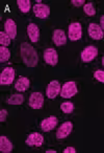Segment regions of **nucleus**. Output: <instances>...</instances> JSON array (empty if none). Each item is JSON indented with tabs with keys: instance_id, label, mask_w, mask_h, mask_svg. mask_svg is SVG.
<instances>
[{
	"instance_id": "obj_1",
	"label": "nucleus",
	"mask_w": 104,
	"mask_h": 153,
	"mask_svg": "<svg viewBox=\"0 0 104 153\" xmlns=\"http://www.w3.org/2000/svg\"><path fill=\"white\" fill-rule=\"evenodd\" d=\"M20 53L23 63L28 67H36L39 62V56L36 48L29 43L23 42L20 46Z\"/></svg>"
},
{
	"instance_id": "obj_2",
	"label": "nucleus",
	"mask_w": 104,
	"mask_h": 153,
	"mask_svg": "<svg viewBox=\"0 0 104 153\" xmlns=\"http://www.w3.org/2000/svg\"><path fill=\"white\" fill-rule=\"evenodd\" d=\"M78 89L75 82H67L62 86V90H60V97L64 99H70L74 97L77 94Z\"/></svg>"
},
{
	"instance_id": "obj_3",
	"label": "nucleus",
	"mask_w": 104,
	"mask_h": 153,
	"mask_svg": "<svg viewBox=\"0 0 104 153\" xmlns=\"http://www.w3.org/2000/svg\"><path fill=\"white\" fill-rule=\"evenodd\" d=\"M15 69L12 67H7L0 74V84L1 85H11L15 80Z\"/></svg>"
},
{
	"instance_id": "obj_4",
	"label": "nucleus",
	"mask_w": 104,
	"mask_h": 153,
	"mask_svg": "<svg viewBox=\"0 0 104 153\" xmlns=\"http://www.w3.org/2000/svg\"><path fill=\"white\" fill-rule=\"evenodd\" d=\"M68 35L70 40L72 41H77L79 39H81V37H82V27H81V24L78 23V22L71 23L68 28Z\"/></svg>"
},
{
	"instance_id": "obj_5",
	"label": "nucleus",
	"mask_w": 104,
	"mask_h": 153,
	"mask_svg": "<svg viewBox=\"0 0 104 153\" xmlns=\"http://www.w3.org/2000/svg\"><path fill=\"white\" fill-rule=\"evenodd\" d=\"M98 56V48L94 45H89L87 46L81 53V60H82L84 63L87 62H91L95 59Z\"/></svg>"
},
{
	"instance_id": "obj_6",
	"label": "nucleus",
	"mask_w": 104,
	"mask_h": 153,
	"mask_svg": "<svg viewBox=\"0 0 104 153\" xmlns=\"http://www.w3.org/2000/svg\"><path fill=\"white\" fill-rule=\"evenodd\" d=\"M60 90H62V86H60L58 81H51L49 85L46 88V96L49 99H55L58 94H60Z\"/></svg>"
},
{
	"instance_id": "obj_7",
	"label": "nucleus",
	"mask_w": 104,
	"mask_h": 153,
	"mask_svg": "<svg viewBox=\"0 0 104 153\" xmlns=\"http://www.w3.org/2000/svg\"><path fill=\"white\" fill-rule=\"evenodd\" d=\"M87 33H89V37L94 40H101L104 37V30L97 23H89V27H87Z\"/></svg>"
},
{
	"instance_id": "obj_8",
	"label": "nucleus",
	"mask_w": 104,
	"mask_h": 153,
	"mask_svg": "<svg viewBox=\"0 0 104 153\" xmlns=\"http://www.w3.org/2000/svg\"><path fill=\"white\" fill-rule=\"evenodd\" d=\"M32 9H33L34 15L38 18H41V19L48 18L49 15H50V7L47 4H44V3H36V4L33 5Z\"/></svg>"
},
{
	"instance_id": "obj_9",
	"label": "nucleus",
	"mask_w": 104,
	"mask_h": 153,
	"mask_svg": "<svg viewBox=\"0 0 104 153\" xmlns=\"http://www.w3.org/2000/svg\"><path fill=\"white\" fill-rule=\"evenodd\" d=\"M28 104L33 109H41L44 105V97L41 92H33L29 97Z\"/></svg>"
},
{
	"instance_id": "obj_10",
	"label": "nucleus",
	"mask_w": 104,
	"mask_h": 153,
	"mask_svg": "<svg viewBox=\"0 0 104 153\" xmlns=\"http://www.w3.org/2000/svg\"><path fill=\"white\" fill-rule=\"evenodd\" d=\"M44 142V137L41 133L39 132H33V133H30L27 136L25 143L27 146L30 147H41Z\"/></svg>"
},
{
	"instance_id": "obj_11",
	"label": "nucleus",
	"mask_w": 104,
	"mask_h": 153,
	"mask_svg": "<svg viewBox=\"0 0 104 153\" xmlns=\"http://www.w3.org/2000/svg\"><path fill=\"white\" fill-rule=\"evenodd\" d=\"M73 130V124L71 122H65L60 125V127H58L57 131H56V137L63 140L66 138L68 135H70V133Z\"/></svg>"
},
{
	"instance_id": "obj_12",
	"label": "nucleus",
	"mask_w": 104,
	"mask_h": 153,
	"mask_svg": "<svg viewBox=\"0 0 104 153\" xmlns=\"http://www.w3.org/2000/svg\"><path fill=\"white\" fill-rule=\"evenodd\" d=\"M44 60L47 64L55 66L58 62V55L54 48H47L44 51Z\"/></svg>"
},
{
	"instance_id": "obj_13",
	"label": "nucleus",
	"mask_w": 104,
	"mask_h": 153,
	"mask_svg": "<svg viewBox=\"0 0 104 153\" xmlns=\"http://www.w3.org/2000/svg\"><path fill=\"white\" fill-rule=\"evenodd\" d=\"M57 123L58 120L55 117H53V115H51V117H46V119H44L41 122V128H42V130L44 132H48L53 130L57 126Z\"/></svg>"
},
{
	"instance_id": "obj_14",
	"label": "nucleus",
	"mask_w": 104,
	"mask_h": 153,
	"mask_svg": "<svg viewBox=\"0 0 104 153\" xmlns=\"http://www.w3.org/2000/svg\"><path fill=\"white\" fill-rule=\"evenodd\" d=\"M27 35L32 43H36L40 39V30L36 23H30L27 26Z\"/></svg>"
},
{
	"instance_id": "obj_15",
	"label": "nucleus",
	"mask_w": 104,
	"mask_h": 153,
	"mask_svg": "<svg viewBox=\"0 0 104 153\" xmlns=\"http://www.w3.org/2000/svg\"><path fill=\"white\" fill-rule=\"evenodd\" d=\"M52 40L55 45L62 46L67 43V36L63 30H55L52 35Z\"/></svg>"
},
{
	"instance_id": "obj_16",
	"label": "nucleus",
	"mask_w": 104,
	"mask_h": 153,
	"mask_svg": "<svg viewBox=\"0 0 104 153\" xmlns=\"http://www.w3.org/2000/svg\"><path fill=\"white\" fill-rule=\"evenodd\" d=\"M4 30L11 39H15L17 37V24L13 19H7L4 22Z\"/></svg>"
},
{
	"instance_id": "obj_17",
	"label": "nucleus",
	"mask_w": 104,
	"mask_h": 153,
	"mask_svg": "<svg viewBox=\"0 0 104 153\" xmlns=\"http://www.w3.org/2000/svg\"><path fill=\"white\" fill-rule=\"evenodd\" d=\"M29 85H30L29 79H27L25 76H21V78H19V79L17 80V82H16L15 88L18 91L24 92L29 88Z\"/></svg>"
},
{
	"instance_id": "obj_18",
	"label": "nucleus",
	"mask_w": 104,
	"mask_h": 153,
	"mask_svg": "<svg viewBox=\"0 0 104 153\" xmlns=\"http://www.w3.org/2000/svg\"><path fill=\"white\" fill-rule=\"evenodd\" d=\"M13 150V144L12 142L4 135L0 137V151L3 153H9Z\"/></svg>"
},
{
	"instance_id": "obj_19",
	"label": "nucleus",
	"mask_w": 104,
	"mask_h": 153,
	"mask_svg": "<svg viewBox=\"0 0 104 153\" xmlns=\"http://www.w3.org/2000/svg\"><path fill=\"white\" fill-rule=\"evenodd\" d=\"M24 102V97L21 94H13L7 99V104L9 105H21Z\"/></svg>"
},
{
	"instance_id": "obj_20",
	"label": "nucleus",
	"mask_w": 104,
	"mask_h": 153,
	"mask_svg": "<svg viewBox=\"0 0 104 153\" xmlns=\"http://www.w3.org/2000/svg\"><path fill=\"white\" fill-rule=\"evenodd\" d=\"M17 4L22 13H28L31 9V3L29 0H17Z\"/></svg>"
},
{
	"instance_id": "obj_21",
	"label": "nucleus",
	"mask_w": 104,
	"mask_h": 153,
	"mask_svg": "<svg viewBox=\"0 0 104 153\" xmlns=\"http://www.w3.org/2000/svg\"><path fill=\"white\" fill-rule=\"evenodd\" d=\"M11 57V51L7 47L5 46H1L0 47V61L2 62H7V60Z\"/></svg>"
},
{
	"instance_id": "obj_22",
	"label": "nucleus",
	"mask_w": 104,
	"mask_h": 153,
	"mask_svg": "<svg viewBox=\"0 0 104 153\" xmlns=\"http://www.w3.org/2000/svg\"><path fill=\"white\" fill-rule=\"evenodd\" d=\"M11 37L7 34L5 32H1L0 33V43H1V46H5L7 47L11 44Z\"/></svg>"
},
{
	"instance_id": "obj_23",
	"label": "nucleus",
	"mask_w": 104,
	"mask_h": 153,
	"mask_svg": "<svg viewBox=\"0 0 104 153\" xmlns=\"http://www.w3.org/2000/svg\"><path fill=\"white\" fill-rule=\"evenodd\" d=\"M60 110L64 113H71L74 110V104L72 102H64L60 105Z\"/></svg>"
},
{
	"instance_id": "obj_24",
	"label": "nucleus",
	"mask_w": 104,
	"mask_h": 153,
	"mask_svg": "<svg viewBox=\"0 0 104 153\" xmlns=\"http://www.w3.org/2000/svg\"><path fill=\"white\" fill-rule=\"evenodd\" d=\"M83 11H84V13L87 14V16H94L96 14V10L92 2L85 3V4L83 5Z\"/></svg>"
},
{
	"instance_id": "obj_25",
	"label": "nucleus",
	"mask_w": 104,
	"mask_h": 153,
	"mask_svg": "<svg viewBox=\"0 0 104 153\" xmlns=\"http://www.w3.org/2000/svg\"><path fill=\"white\" fill-rule=\"evenodd\" d=\"M94 76L95 79L98 80L101 83H104V70H96L94 72Z\"/></svg>"
},
{
	"instance_id": "obj_26",
	"label": "nucleus",
	"mask_w": 104,
	"mask_h": 153,
	"mask_svg": "<svg viewBox=\"0 0 104 153\" xmlns=\"http://www.w3.org/2000/svg\"><path fill=\"white\" fill-rule=\"evenodd\" d=\"M71 2H72V4L74 5V7H77L85 4V1H84V0H72Z\"/></svg>"
},
{
	"instance_id": "obj_27",
	"label": "nucleus",
	"mask_w": 104,
	"mask_h": 153,
	"mask_svg": "<svg viewBox=\"0 0 104 153\" xmlns=\"http://www.w3.org/2000/svg\"><path fill=\"white\" fill-rule=\"evenodd\" d=\"M7 111L5 109H1L0 110V121L4 122L7 120Z\"/></svg>"
},
{
	"instance_id": "obj_28",
	"label": "nucleus",
	"mask_w": 104,
	"mask_h": 153,
	"mask_svg": "<svg viewBox=\"0 0 104 153\" xmlns=\"http://www.w3.org/2000/svg\"><path fill=\"white\" fill-rule=\"evenodd\" d=\"M64 153H76V149L74 147H67L64 149Z\"/></svg>"
},
{
	"instance_id": "obj_29",
	"label": "nucleus",
	"mask_w": 104,
	"mask_h": 153,
	"mask_svg": "<svg viewBox=\"0 0 104 153\" xmlns=\"http://www.w3.org/2000/svg\"><path fill=\"white\" fill-rule=\"evenodd\" d=\"M100 26L102 27V30H104V15L100 18Z\"/></svg>"
},
{
	"instance_id": "obj_30",
	"label": "nucleus",
	"mask_w": 104,
	"mask_h": 153,
	"mask_svg": "<svg viewBox=\"0 0 104 153\" xmlns=\"http://www.w3.org/2000/svg\"><path fill=\"white\" fill-rule=\"evenodd\" d=\"M46 153H56L55 150H47Z\"/></svg>"
},
{
	"instance_id": "obj_31",
	"label": "nucleus",
	"mask_w": 104,
	"mask_h": 153,
	"mask_svg": "<svg viewBox=\"0 0 104 153\" xmlns=\"http://www.w3.org/2000/svg\"><path fill=\"white\" fill-rule=\"evenodd\" d=\"M102 65L104 66V56H103V58H102Z\"/></svg>"
}]
</instances>
